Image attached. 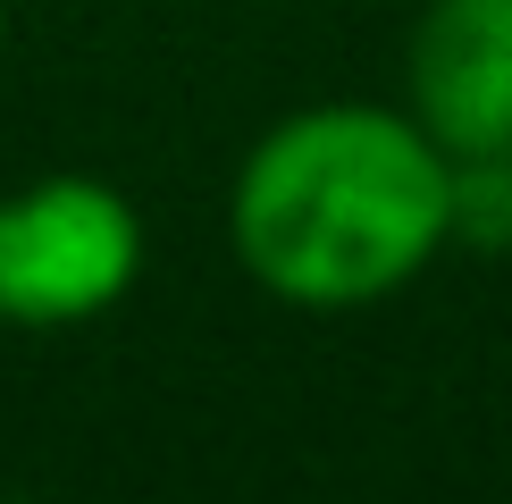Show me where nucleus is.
Instances as JSON below:
<instances>
[{
    "label": "nucleus",
    "mask_w": 512,
    "mask_h": 504,
    "mask_svg": "<svg viewBox=\"0 0 512 504\" xmlns=\"http://www.w3.org/2000/svg\"><path fill=\"white\" fill-rule=\"evenodd\" d=\"M227 244L286 311H370L454 244V160L412 110L311 101L244 152Z\"/></svg>",
    "instance_id": "f257e3e1"
},
{
    "label": "nucleus",
    "mask_w": 512,
    "mask_h": 504,
    "mask_svg": "<svg viewBox=\"0 0 512 504\" xmlns=\"http://www.w3.org/2000/svg\"><path fill=\"white\" fill-rule=\"evenodd\" d=\"M143 278V219L110 177L51 168L0 194V328H84Z\"/></svg>",
    "instance_id": "f03ea898"
},
{
    "label": "nucleus",
    "mask_w": 512,
    "mask_h": 504,
    "mask_svg": "<svg viewBox=\"0 0 512 504\" xmlns=\"http://www.w3.org/2000/svg\"><path fill=\"white\" fill-rule=\"evenodd\" d=\"M403 110L445 160L512 152V0H429L403 42Z\"/></svg>",
    "instance_id": "7ed1b4c3"
},
{
    "label": "nucleus",
    "mask_w": 512,
    "mask_h": 504,
    "mask_svg": "<svg viewBox=\"0 0 512 504\" xmlns=\"http://www.w3.org/2000/svg\"><path fill=\"white\" fill-rule=\"evenodd\" d=\"M0 42H9V9H0Z\"/></svg>",
    "instance_id": "20e7f679"
}]
</instances>
